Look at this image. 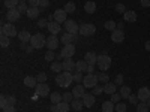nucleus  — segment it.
Masks as SVG:
<instances>
[{
	"instance_id": "8fccbe9b",
	"label": "nucleus",
	"mask_w": 150,
	"mask_h": 112,
	"mask_svg": "<svg viewBox=\"0 0 150 112\" xmlns=\"http://www.w3.org/2000/svg\"><path fill=\"white\" fill-rule=\"evenodd\" d=\"M27 3H29V6H32V8H39L41 0H27Z\"/></svg>"
},
{
	"instance_id": "423d86ee",
	"label": "nucleus",
	"mask_w": 150,
	"mask_h": 112,
	"mask_svg": "<svg viewBox=\"0 0 150 112\" xmlns=\"http://www.w3.org/2000/svg\"><path fill=\"white\" fill-rule=\"evenodd\" d=\"M2 34L8 36V37H15V36H18V32H17L14 24L8 22V24H3L2 26Z\"/></svg>"
},
{
	"instance_id": "bf43d9fd",
	"label": "nucleus",
	"mask_w": 150,
	"mask_h": 112,
	"mask_svg": "<svg viewBox=\"0 0 150 112\" xmlns=\"http://www.w3.org/2000/svg\"><path fill=\"white\" fill-rule=\"evenodd\" d=\"M140 2H141V6L143 8H149L150 6V0H140Z\"/></svg>"
},
{
	"instance_id": "0eeeda50",
	"label": "nucleus",
	"mask_w": 150,
	"mask_h": 112,
	"mask_svg": "<svg viewBox=\"0 0 150 112\" xmlns=\"http://www.w3.org/2000/svg\"><path fill=\"white\" fill-rule=\"evenodd\" d=\"M63 24H65V30L68 33H72V34H78L80 33V26L77 24L75 20H66Z\"/></svg>"
},
{
	"instance_id": "c85d7f7f",
	"label": "nucleus",
	"mask_w": 150,
	"mask_h": 112,
	"mask_svg": "<svg viewBox=\"0 0 150 112\" xmlns=\"http://www.w3.org/2000/svg\"><path fill=\"white\" fill-rule=\"evenodd\" d=\"M50 99H51V103L53 105H59L60 102H63V96H62L60 93H51V96H50Z\"/></svg>"
},
{
	"instance_id": "c756f323",
	"label": "nucleus",
	"mask_w": 150,
	"mask_h": 112,
	"mask_svg": "<svg viewBox=\"0 0 150 112\" xmlns=\"http://www.w3.org/2000/svg\"><path fill=\"white\" fill-rule=\"evenodd\" d=\"M83 106H84V103L81 102V99H74L71 102V109H74V111H81Z\"/></svg>"
},
{
	"instance_id": "49530a36",
	"label": "nucleus",
	"mask_w": 150,
	"mask_h": 112,
	"mask_svg": "<svg viewBox=\"0 0 150 112\" xmlns=\"http://www.w3.org/2000/svg\"><path fill=\"white\" fill-rule=\"evenodd\" d=\"M104 93V87H99V85H96L95 88H93V94L95 96H101Z\"/></svg>"
},
{
	"instance_id": "680f3d73",
	"label": "nucleus",
	"mask_w": 150,
	"mask_h": 112,
	"mask_svg": "<svg viewBox=\"0 0 150 112\" xmlns=\"http://www.w3.org/2000/svg\"><path fill=\"white\" fill-rule=\"evenodd\" d=\"M93 70H95V66H89V67H87V73H93Z\"/></svg>"
},
{
	"instance_id": "f8f14e48",
	"label": "nucleus",
	"mask_w": 150,
	"mask_h": 112,
	"mask_svg": "<svg viewBox=\"0 0 150 112\" xmlns=\"http://www.w3.org/2000/svg\"><path fill=\"white\" fill-rule=\"evenodd\" d=\"M138 100L140 102H147L149 99H150V90H149V87H141V88L138 90Z\"/></svg>"
},
{
	"instance_id": "2f4dec72",
	"label": "nucleus",
	"mask_w": 150,
	"mask_h": 112,
	"mask_svg": "<svg viewBox=\"0 0 150 112\" xmlns=\"http://www.w3.org/2000/svg\"><path fill=\"white\" fill-rule=\"evenodd\" d=\"M3 3L8 9H15L20 5V0H3Z\"/></svg>"
},
{
	"instance_id": "aec40b11",
	"label": "nucleus",
	"mask_w": 150,
	"mask_h": 112,
	"mask_svg": "<svg viewBox=\"0 0 150 112\" xmlns=\"http://www.w3.org/2000/svg\"><path fill=\"white\" fill-rule=\"evenodd\" d=\"M47 29H48V32L51 33V34H57V33H60V30H62L60 24H59L57 21H50Z\"/></svg>"
},
{
	"instance_id": "6e6552de",
	"label": "nucleus",
	"mask_w": 150,
	"mask_h": 112,
	"mask_svg": "<svg viewBox=\"0 0 150 112\" xmlns=\"http://www.w3.org/2000/svg\"><path fill=\"white\" fill-rule=\"evenodd\" d=\"M35 93L39 96V97H45L50 94V85L47 82H39L36 85V88H35Z\"/></svg>"
},
{
	"instance_id": "58836bf2",
	"label": "nucleus",
	"mask_w": 150,
	"mask_h": 112,
	"mask_svg": "<svg viewBox=\"0 0 150 112\" xmlns=\"http://www.w3.org/2000/svg\"><path fill=\"white\" fill-rule=\"evenodd\" d=\"M75 8H77V6H75V3L74 2H68L66 5H65V10L68 12V14H72V12H75Z\"/></svg>"
},
{
	"instance_id": "393cba45",
	"label": "nucleus",
	"mask_w": 150,
	"mask_h": 112,
	"mask_svg": "<svg viewBox=\"0 0 150 112\" xmlns=\"http://www.w3.org/2000/svg\"><path fill=\"white\" fill-rule=\"evenodd\" d=\"M23 82H24V85H26V87H30V88H36V85L39 84L36 78H32V76H26Z\"/></svg>"
},
{
	"instance_id": "b1692460",
	"label": "nucleus",
	"mask_w": 150,
	"mask_h": 112,
	"mask_svg": "<svg viewBox=\"0 0 150 112\" xmlns=\"http://www.w3.org/2000/svg\"><path fill=\"white\" fill-rule=\"evenodd\" d=\"M114 111H116V103H112L111 100L102 103V112H114Z\"/></svg>"
},
{
	"instance_id": "2eb2a0df",
	"label": "nucleus",
	"mask_w": 150,
	"mask_h": 112,
	"mask_svg": "<svg viewBox=\"0 0 150 112\" xmlns=\"http://www.w3.org/2000/svg\"><path fill=\"white\" fill-rule=\"evenodd\" d=\"M83 103L86 108H92L95 105V94L93 93H86L83 96Z\"/></svg>"
},
{
	"instance_id": "37998d69",
	"label": "nucleus",
	"mask_w": 150,
	"mask_h": 112,
	"mask_svg": "<svg viewBox=\"0 0 150 112\" xmlns=\"http://www.w3.org/2000/svg\"><path fill=\"white\" fill-rule=\"evenodd\" d=\"M62 96H63V102H68V103H71V102L74 100V99H75L72 93H63Z\"/></svg>"
},
{
	"instance_id": "39448f33",
	"label": "nucleus",
	"mask_w": 150,
	"mask_h": 112,
	"mask_svg": "<svg viewBox=\"0 0 150 112\" xmlns=\"http://www.w3.org/2000/svg\"><path fill=\"white\" fill-rule=\"evenodd\" d=\"M95 33H96V27L93 26V24H89V22L81 24V27H80V34L81 36L89 37V36H93Z\"/></svg>"
},
{
	"instance_id": "20e7f679",
	"label": "nucleus",
	"mask_w": 150,
	"mask_h": 112,
	"mask_svg": "<svg viewBox=\"0 0 150 112\" xmlns=\"http://www.w3.org/2000/svg\"><path fill=\"white\" fill-rule=\"evenodd\" d=\"M98 67L101 69L102 72H105L107 69H110L111 66V57H108L107 54H102V55H98Z\"/></svg>"
},
{
	"instance_id": "f257e3e1",
	"label": "nucleus",
	"mask_w": 150,
	"mask_h": 112,
	"mask_svg": "<svg viewBox=\"0 0 150 112\" xmlns=\"http://www.w3.org/2000/svg\"><path fill=\"white\" fill-rule=\"evenodd\" d=\"M72 81H74V75L68 70H65L63 73H59L56 76V84L59 87H62V88H68V87L72 84Z\"/></svg>"
},
{
	"instance_id": "e433bc0d",
	"label": "nucleus",
	"mask_w": 150,
	"mask_h": 112,
	"mask_svg": "<svg viewBox=\"0 0 150 112\" xmlns=\"http://www.w3.org/2000/svg\"><path fill=\"white\" fill-rule=\"evenodd\" d=\"M0 45H2L3 48H6V46H9L11 45V37H8V36H0Z\"/></svg>"
},
{
	"instance_id": "5701e85b",
	"label": "nucleus",
	"mask_w": 150,
	"mask_h": 112,
	"mask_svg": "<svg viewBox=\"0 0 150 112\" xmlns=\"http://www.w3.org/2000/svg\"><path fill=\"white\" fill-rule=\"evenodd\" d=\"M87 67H89V64L86 63V60H80V61H77V63H75V70L80 72V73L87 72Z\"/></svg>"
},
{
	"instance_id": "9d476101",
	"label": "nucleus",
	"mask_w": 150,
	"mask_h": 112,
	"mask_svg": "<svg viewBox=\"0 0 150 112\" xmlns=\"http://www.w3.org/2000/svg\"><path fill=\"white\" fill-rule=\"evenodd\" d=\"M53 15H54V21H57L59 24L65 22V21L68 20V12H66L65 9H57Z\"/></svg>"
},
{
	"instance_id": "0e129e2a",
	"label": "nucleus",
	"mask_w": 150,
	"mask_h": 112,
	"mask_svg": "<svg viewBox=\"0 0 150 112\" xmlns=\"http://www.w3.org/2000/svg\"><path fill=\"white\" fill-rule=\"evenodd\" d=\"M32 49H33V46L30 45V46H26V49H24V51H26V52H32Z\"/></svg>"
},
{
	"instance_id": "a878e982",
	"label": "nucleus",
	"mask_w": 150,
	"mask_h": 112,
	"mask_svg": "<svg viewBox=\"0 0 150 112\" xmlns=\"http://www.w3.org/2000/svg\"><path fill=\"white\" fill-rule=\"evenodd\" d=\"M74 69H75V61H74L72 58H65V60H63V70L71 72V70H74Z\"/></svg>"
},
{
	"instance_id": "ddd939ff",
	"label": "nucleus",
	"mask_w": 150,
	"mask_h": 112,
	"mask_svg": "<svg viewBox=\"0 0 150 112\" xmlns=\"http://www.w3.org/2000/svg\"><path fill=\"white\" fill-rule=\"evenodd\" d=\"M111 41L114 42V43H120V42H123V41H125V33H123V30L116 29L114 32L111 33Z\"/></svg>"
},
{
	"instance_id": "13d9d810",
	"label": "nucleus",
	"mask_w": 150,
	"mask_h": 112,
	"mask_svg": "<svg viewBox=\"0 0 150 112\" xmlns=\"http://www.w3.org/2000/svg\"><path fill=\"white\" fill-rule=\"evenodd\" d=\"M3 112H15V108H14V106H11V105H8V106L3 109Z\"/></svg>"
},
{
	"instance_id": "3c124183",
	"label": "nucleus",
	"mask_w": 150,
	"mask_h": 112,
	"mask_svg": "<svg viewBox=\"0 0 150 112\" xmlns=\"http://www.w3.org/2000/svg\"><path fill=\"white\" fill-rule=\"evenodd\" d=\"M84 79V76H83V73H80V72H77V73H74V81H77V82H81Z\"/></svg>"
},
{
	"instance_id": "c03bdc74",
	"label": "nucleus",
	"mask_w": 150,
	"mask_h": 112,
	"mask_svg": "<svg viewBox=\"0 0 150 112\" xmlns=\"http://www.w3.org/2000/svg\"><path fill=\"white\" fill-rule=\"evenodd\" d=\"M120 99H123L120 93H114V94H111V102H112V103H116V105H117V103L120 102Z\"/></svg>"
},
{
	"instance_id": "c9c22d12",
	"label": "nucleus",
	"mask_w": 150,
	"mask_h": 112,
	"mask_svg": "<svg viewBox=\"0 0 150 112\" xmlns=\"http://www.w3.org/2000/svg\"><path fill=\"white\" fill-rule=\"evenodd\" d=\"M149 106H147V103L146 102H140L138 105H137V112H149Z\"/></svg>"
},
{
	"instance_id": "dca6fc26",
	"label": "nucleus",
	"mask_w": 150,
	"mask_h": 112,
	"mask_svg": "<svg viewBox=\"0 0 150 112\" xmlns=\"http://www.w3.org/2000/svg\"><path fill=\"white\" fill-rule=\"evenodd\" d=\"M20 17H21V14H20V10L17 8L15 9H8V14H6L8 21H18Z\"/></svg>"
},
{
	"instance_id": "5fc2aeb1",
	"label": "nucleus",
	"mask_w": 150,
	"mask_h": 112,
	"mask_svg": "<svg viewBox=\"0 0 150 112\" xmlns=\"http://www.w3.org/2000/svg\"><path fill=\"white\" fill-rule=\"evenodd\" d=\"M117 85H123V75L122 73H119V75H116V81H114Z\"/></svg>"
},
{
	"instance_id": "1a4fd4ad",
	"label": "nucleus",
	"mask_w": 150,
	"mask_h": 112,
	"mask_svg": "<svg viewBox=\"0 0 150 112\" xmlns=\"http://www.w3.org/2000/svg\"><path fill=\"white\" fill-rule=\"evenodd\" d=\"M60 54L63 55V58H71V57H74V54H75V45H72V43H69V45H63V48H62Z\"/></svg>"
},
{
	"instance_id": "4468645a",
	"label": "nucleus",
	"mask_w": 150,
	"mask_h": 112,
	"mask_svg": "<svg viewBox=\"0 0 150 112\" xmlns=\"http://www.w3.org/2000/svg\"><path fill=\"white\" fill-rule=\"evenodd\" d=\"M78 37V34H72V33H63L62 34V37H60V42L63 43V45H69V43H72L75 39Z\"/></svg>"
},
{
	"instance_id": "7ed1b4c3",
	"label": "nucleus",
	"mask_w": 150,
	"mask_h": 112,
	"mask_svg": "<svg viewBox=\"0 0 150 112\" xmlns=\"http://www.w3.org/2000/svg\"><path fill=\"white\" fill-rule=\"evenodd\" d=\"M98 82H99V78L95 73H87L84 76V79H83V85L86 87V88H95V87L98 85Z\"/></svg>"
},
{
	"instance_id": "a19ab883",
	"label": "nucleus",
	"mask_w": 150,
	"mask_h": 112,
	"mask_svg": "<svg viewBox=\"0 0 150 112\" xmlns=\"http://www.w3.org/2000/svg\"><path fill=\"white\" fill-rule=\"evenodd\" d=\"M116 12H117V14L125 15V12H126V6H125L123 3H117L116 5Z\"/></svg>"
},
{
	"instance_id": "de8ad7c7",
	"label": "nucleus",
	"mask_w": 150,
	"mask_h": 112,
	"mask_svg": "<svg viewBox=\"0 0 150 112\" xmlns=\"http://www.w3.org/2000/svg\"><path fill=\"white\" fill-rule=\"evenodd\" d=\"M6 106H8V97L6 96H2V97H0V108L5 109Z\"/></svg>"
},
{
	"instance_id": "473e14b6",
	"label": "nucleus",
	"mask_w": 150,
	"mask_h": 112,
	"mask_svg": "<svg viewBox=\"0 0 150 112\" xmlns=\"http://www.w3.org/2000/svg\"><path fill=\"white\" fill-rule=\"evenodd\" d=\"M104 27H105L107 30H110V32H114V30L117 29V22L112 21V20H108V21H105Z\"/></svg>"
},
{
	"instance_id": "a211bd4d",
	"label": "nucleus",
	"mask_w": 150,
	"mask_h": 112,
	"mask_svg": "<svg viewBox=\"0 0 150 112\" xmlns=\"http://www.w3.org/2000/svg\"><path fill=\"white\" fill-rule=\"evenodd\" d=\"M104 93L105 94H114V93H117V84L116 82H107L105 85H104Z\"/></svg>"
},
{
	"instance_id": "ea45409f",
	"label": "nucleus",
	"mask_w": 150,
	"mask_h": 112,
	"mask_svg": "<svg viewBox=\"0 0 150 112\" xmlns=\"http://www.w3.org/2000/svg\"><path fill=\"white\" fill-rule=\"evenodd\" d=\"M98 78H99V81H101V82H110V76H108V73L107 72H101V73H99L98 75Z\"/></svg>"
},
{
	"instance_id": "cd10ccee",
	"label": "nucleus",
	"mask_w": 150,
	"mask_h": 112,
	"mask_svg": "<svg viewBox=\"0 0 150 112\" xmlns=\"http://www.w3.org/2000/svg\"><path fill=\"white\" fill-rule=\"evenodd\" d=\"M71 103L68 102H60L59 105H56V112H69Z\"/></svg>"
},
{
	"instance_id": "9b49d317",
	"label": "nucleus",
	"mask_w": 150,
	"mask_h": 112,
	"mask_svg": "<svg viewBox=\"0 0 150 112\" xmlns=\"http://www.w3.org/2000/svg\"><path fill=\"white\" fill-rule=\"evenodd\" d=\"M57 46H59V39H57V36H56V34L48 36V37H47V48L51 49V51H54V49H57Z\"/></svg>"
},
{
	"instance_id": "72a5a7b5",
	"label": "nucleus",
	"mask_w": 150,
	"mask_h": 112,
	"mask_svg": "<svg viewBox=\"0 0 150 112\" xmlns=\"http://www.w3.org/2000/svg\"><path fill=\"white\" fill-rule=\"evenodd\" d=\"M119 93L122 94L123 99H129V96H131V88H129V87H126V85H122V88H120Z\"/></svg>"
},
{
	"instance_id": "4d7b16f0",
	"label": "nucleus",
	"mask_w": 150,
	"mask_h": 112,
	"mask_svg": "<svg viewBox=\"0 0 150 112\" xmlns=\"http://www.w3.org/2000/svg\"><path fill=\"white\" fill-rule=\"evenodd\" d=\"M15 103H17V99H15L14 96H9V97H8V105H11V106H14Z\"/></svg>"
},
{
	"instance_id": "bb28decb",
	"label": "nucleus",
	"mask_w": 150,
	"mask_h": 112,
	"mask_svg": "<svg viewBox=\"0 0 150 112\" xmlns=\"http://www.w3.org/2000/svg\"><path fill=\"white\" fill-rule=\"evenodd\" d=\"M125 21H128V22H135L137 21V14L134 10H126L125 12V15H123Z\"/></svg>"
},
{
	"instance_id": "f3484780",
	"label": "nucleus",
	"mask_w": 150,
	"mask_h": 112,
	"mask_svg": "<svg viewBox=\"0 0 150 112\" xmlns=\"http://www.w3.org/2000/svg\"><path fill=\"white\" fill-rule=\"evenodd\" d=\"M84 60H86V63L89 66H95L98 63V54L96 52H87L84 55Z\"/></svg>"
},
{
	"instance_id": "864d4df0",
	"label": "nucleus",
	"mask_w": 150,
	"mask_h": 112,
	"mask_svg": "<svg viewBox=\"0 0 150 112\" xmlns=\"http://www.w3.org/2000/svg\"><path fill=\"white\" fill-rule=\"evenodd\" d=\"M36 79H38V82H45V81H47V75L41 72V73L36 76Z\"/></svg>"
},
{
	"instance_id": "e2e57ef3",
	"label": "nucleus",
	"mask_w": 150,
	"mask_h": 112,
	"mask_svg": "<svg viewBox=\"0 0 150 112\" xmlns=\"http://www.w3.org/2000/svg\"><path fill=\"white\" fill-rule=\"evenodd\" d=\"M123 27H125V22H119V24H117V29H119V30H123Z\"/></svg>"
},
{
	"instance_id": "7c9ffc66",
	"label": "nucleus",
	"mask_w": 150,
	"mask_h": 112,
	"mask_svg": "<svg viewBox=\"0 0 150 112\" xmlns=\"http://www.w3.org/2000/svg\"><path fill=\"white\" fill-rule=\"evenodd\" d=\"M84 10L87 12V14H95L96 12V3L95 2H87L84 5Z\"/></svg>"
},
{
	"instance_id": "774afa93",
	"label": "nucleus",
	"mask_w": 150,
	"mask_h": 112,
	"mask_svg": "<svg viewBox=\"0 0 150 112\" xmlns=\"http://www.w3.org/2000/svg\"><path fill=\"white\" fill-rule=\"evenodd\" d=\"M146 103H147V106H149V108H150V99H149V100H147V102H146Z\"/></svg>"
},
{
	"instance_id": "79ce46f5",
	"label": "nucleus",
	"mask_w": 150,
	"mask_h": 112,
	"mask_svg": "<svg viewBox=\"0 0 150 112\" xmlns=\"http://www.w3.org/2000/svg\"><path fill=\"white\" fill-rule=\"evenodd\" d=\"M44 57H45V61H53V60L56 58V54H54V51H51V49H48V52H47Z\"/></svg>"
},
{
	"instance_id": "f03ea898",
	"label": "nucleus",
	"mask_w": 150,
	"mask_h": 112,
	"mask_svg": "<svg viewBox=\"0 0 150 112\" xmlns=\"http://www.w3.org/2000/svg\"><path fill=\"white\" fill-rule=\"evenodd\" d=\"M30 45L35 48V49H41L42 46H47V39L42 33H36L32 36L30 39Z\"/></svg>"
},
{
	"instance_id": "052dcab7",
	"label": "nucleus",
	"mask_w": 150,
	"mask_h": 112,
	"mask_svg": "<svg viewBox=\"0 0 150 112\" xmlns=\"http://www.w3.org/2000/svg\"><path fill=\"white\" fill-rule=\"evenodd\" d=\"M144 48H146V49H147V51L150 52V41H147V42L144 43Z\"/></svg>"
},
{
	"instance_id": "4c0bfd02",
	"label": "nucleus",
	"mask_w": 150,
	"mask_h": 112,
	"mask_svg": "<svg viewBox=\"0 0 150 112\" xmlns=\"http://www.w3.org/2000/svg\"><path fill=\"white\" fill-rule=\"evenodd\" d=\"M29 3H20L18 6H17V9L20 10V14L23 15V14H27V10H29Z\"/></svg>"
},
{
	"instance_id": "f704fd0d",
	"label": "nucleus",
	"mask_w": 150,
	"mask_h": 112,
	"mask_svg": "<svg viewBox=\"0 0 150 112\" xmlns=\"http://www.w3.org/2000/svg\"><path fill=\"white\" fill-rule=\"evenodd\" d=\"M51 70L56 72V73H60L63 70V63H59V61H53L51 63Z\"/></svg>"
},
{
	"instance_id": "412c9836",
	"label": "nucleus",
	"mask_w": 150,
	"mask_h": 112,
	"mask_svg": "<svg viewBox=\"0 0 150 112\" xmlns=\"http://www.w3.org/2000/svg\"><path fill=\"white\" fill-rule=\"evenodd\" d=\"M18 39H20L21 43H27V42H30V39H32V34H30L27 30H21V32L18 33Z\"/></svg>"
},
{
	"instance_id": "4be33fe9",
	"label": "nucleus",
	"mask_w": 150,
	"mask_h": 112,
	"mask_svg": "<svg viewBox=\"0 0 150 112\" xmlns=\"http://www.w3.org/2000/svg\"><path fill=\"white\" fill-rule=\"evenodd\" d=\"M39 14H41V9L39 8H29V10H27V18H30V20H36L38 17H39Z\"/></svg>"
},
{
	"instance_id": "338daca9",
	"label": "nucleus",
	"mask_w": 150,
	"mask_h": 112,
	"mask_svg": "<svg viewBox=\"0 0 150 112\" xmlns=\"http://www.w3.org/2000/svg\"><path fill=\"white\" fill-rule=\"evenodd\" d=\"M20 3H27V0H20Z\"/></svg>"
},
{
	"instance_id": "a18cd8bd",
	"label": "nucleus",
	"mask_w": 150,
	"mask_h": 112,
	"mask_svg": "<svg viewBox=\"0 0 150 112\" xmlns=\"http://www.w3.org/2000/svg\"><path fill=\"white\" fill-rule=\"evenodd\" d=\"M126 108H128L126 103H120V102H119V103L116 105V112H126Z\"/></svg>"
},
{
	"instance_id": "6e6d98bb",
	"label": "nucleus",
	"mask_w": 150,
	"mask_h": 112,
	"mask_svg": "<svg viewBox=\"0 0 150 112\" xmlns=\"http://www.w3.org/2000/svg\"><path fill=\"white\" fill-rule=\"evenodd\" d=\"M38 27H39V29H44V27H48V22H47L45 20H39V21H38Z\"/></svg>"
},
{
	"instance_id": "69168bd1",
	"label": "nucleus",
	"mask_w": 150,
	"mask_h": 112,
	"mask_svg": "<svg viewBox=\"0 0 150 112\" xmlns=\"http://www.w3.org/2000/svg\"><path fill=\"white\" fill-rule=\"evenodd\" d=\"M56 58H57V60H60V58H63V55H62V54H57V55H56Z\"/></svg>"
},
{
	"instance_id": "6ab92c4d",
	"label": "nucleus",
	"mask_w": 150,
	"mask_h": 112,
	"mask_svg": "<svg viewBox=\"0 0 150 112\" xmlns=\"http://www.w3.org/2000/svg\"><path fill=\"white\" fill-rule=\"evenodd\" d=\"M84 88H86V87H84V85H81V84L75 85V87H74V90H72V94H74V97H75V99H81V97L86 94Z\"/></svg>"
},
{
	"instance_id": "603ef678",
	"label": "nucleus",
	"mask_w": 150,
	"mask_h": 112,
	"mask_svg": "<svg viewBox=\"0 0 150 112\" xmlns=\"http://www.w3.org/2000/svg\"><path fill=\"white\" fill-rule=\"evenodd\" d=\"M129 102H131L132 105H138V96L131 94V96H129Z\"/></svg>"
},
{
	"instance_id": "09e8293b",
	"label": "nucleus",
	"mask_w": 150,
	"mask_h": 112,
	"mask_svg": "<svg viewBox=\"0 0 150 112\" xmlns=\"http://www.w3.org/2000/svg\"><path fill=\"white\" fill-rule=\"evenodd\" d=\"M48 6H50V0H41V5H39L41 12H42V10H45Z\"/></svg>"
}]
</instances>
